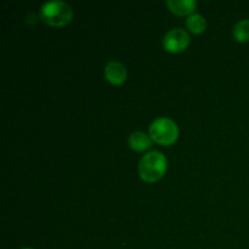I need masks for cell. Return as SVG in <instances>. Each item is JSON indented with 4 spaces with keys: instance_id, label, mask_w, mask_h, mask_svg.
Segmentation results:
<instances>
[{
    "instance_id": "6da1fadb",
    "label": "cell",
    "mask_w": 249,
    "mask_h": 249,
    "mask_svg": "<svg viewBox=\"0 0 249 249\" xmlns=\"http://www.w3.org/2000/svg\"><path fill=\"white\" fill-rule=\"evenodd\" d=\"M167 172V158L160 151H151L139 163V175L146 182L158 181Z\"/></svg>"
},
{
    "instance_id": "7a4b0ae2",
    "label": "cell",
    "mask_w": 249,
    "mask_h": 249,
    "mask_svg": "<svg viewBox=\"0 0 249 249\" xmlns=\"http://www.w3.org/2000/svg\"><path fill=\"white\" fill-rule=\"evenodd\" d=\"M40 17L51 27H63L73 19V10L63 1H48L41 6Z\"/></svg>"
},
{
    "instance_id": "3957f363",
    "label": "cell",
    "mask_w": 249,
    "mask_h": 249,
    "mask_svg": "<svg viewBox=\"0 0 249 249\" xmlns=\"http://www.w3.org/2000/svg\"><path fill=\"white\" fill-rule=\"evenodd\" d=\"M150 136L160 145L170 146L179 138V128L172 119L158 118L151 123Z\"/></svg>"
},
{
    "instance_id": "277c9868",
    "label": "cell",
    "mask_w": 249,
    "mask_h": 249,
    "mask_svg": "<svg viewBox=\"0 0 249 249\" xmlns=\"http://www.w3.org/2000/svg\"><path fill=\"white\" fill-rule=\"evenodd\" d=\"M190 45V36L181 28L170 29L163 38V48L168 53H181Z\"/></svg>"
},
{
    "instance_id": "5b68a950",
    "label": "cell",
    "mask_w": 249,
    "mask_h": 249,
    "mask_svg": "<svg viewBox=\"0 0 249 249\" xmlns=\"http://www.w3.org/2000/svg\"><path fill=\"white\" fill-rule=\"evenodd\" d=\"M126 68L117 61H111L105 67V77L111 84L121 85L126 80Z\"/></svg>"
},
{
    "instance_id": "8992f818",
    "label": "cell",
    "mask_w": 249,
    "mask_h": 249,
    "mask_svg": "<svg viewBox=\"0 0 249 249\" xmlns=\"http://www.w3.org/2000/svg\"><path fill=\"white\" fill-rule=\"evenodd\" d=\"M167 6L173 14L185 16V15H192V12L196 10L197 2L195 0H168Z\"/></svg>"
},
{
    "instance_id": "52a82bcc",
    "label": "cell",
    "mask_w": 249,
    "mask_h": 249,
    "mask_svg": "<svg viewBox=\"0 0 249 249\" xmlns=\"http://www.w3.org/2000/svg\"><path fill=\"white\" fill-rule=\"evenodd\" d=\"M129 146L131 150L136 151V152H143V151L148 150L152 146V139L151 136L146 135L145 133L141 131H135L129 136Z\"/></svg>"
},
{
    "instance_id": "ba28073f",
    "label": "cell",
    "mask_w": 249,
    "mask_h": 249,
    "mask_svg": "<svg viewBox=\"0 0 249 249\" xmlns=\"http://www.w3.org/2000/svg\"><path fill=\"white\" fill-rule=\"evenodd\" d=\"M186 27L190 32L195 34H202L207 28V22L201 15L192 14L187 17Z\"/></svg>"
},
{
    "instance_id": "9c48e42d",
    "label": "cell",
    "mask_w": 249,
    "mask_h": 249,
    "mask_svg": "<svg viewBox=\"0 0 249 249\" xmlns=\"http://www.w3.org/2000/svg\"><path fill=\"white\" fill-rule=\"evenodd\" d=\"M233 38L238 43L249 41V19H241L233 27Z\"/></svg>"
},
{
    "instance_id": "30bf717a",
    "label": "cell",
    "mask_w": 249,
    "mask_h": 249,
    "mask_svg": "<svg viewBox=\"0 0 249 249\" xmlns=\"http://www.w3.org/2000/svg\"><path fill=\"white\" fill-rule=\"evenodd\" d=\"M22 249H34V248H29V247H27V248H22Z\"/></svg>"
}]
</instances>
